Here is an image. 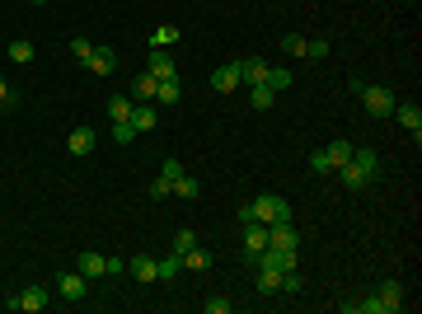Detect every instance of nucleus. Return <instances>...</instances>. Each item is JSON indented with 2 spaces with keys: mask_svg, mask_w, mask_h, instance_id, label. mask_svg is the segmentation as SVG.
I'll return each instance as SVG.
<instances>
[{
  "mask_svg": "<svg viewBox=\"0 0 422 314\" xmlns=\"http://www.w3.org/2000/svg\"><path fill=\"white\" fill-rule=\"evenodd\" d=\"M249 216L263 225H277V221H291V202L287 197H272V192H263L258 202H249Z\"/></svg>",
  "mask_w": 422,
  "mask_h": 314,
  "instance_id": "f257e3e1",
  "label": "nucleus"
},
{
  "mask_svg": "<svg viewBox=\"0 0 422 314\" xmlns=\"http://www.w3.org/2000/svg\"><path fill=\"white\" fill-rule=\"evenodd\" d=\"M5 310H14V314H43L47 310V291H43V286H24V291H14L10 300H5Z\"/></svg>",
  "mask_w": 422,
  "mask_h": 314,
  "instance_id": "f03ea898",
  "label": "nucleus"
},
{
  "mask_svg": "<svg viewBox=\"0 0 422 314\" xmlns=\"http://www.w3.org/2000/svg\"><path fill=\"white\" fill-rule=\"evenodd\" d=\"M254 263H263V268H277V272H296V268H300V248H272V244H267Z\"/></svg>",
  "mask_w": 422,
  "mask_h": 314,
  "instance_id": "7ed1b4c3",
  "label": "nucleus"
},
{
  "mask_svg": "<svg viewBox=\"0 0 422 314\" xmlns=\"http://www.w3.org/2000/svg\"><path fill=\"white\" fill-rule=\"evenodd\" d=\"M361 99H366V112H376V117H389V112H394V94H389L385 85H361Z\"/></svg>",
  "mask_w": 422,
  "mask_h": 314,
  "instance_id": "20e7f679",
  "label": "nucleus"
},
{
  "mask_svg": "<svg viewBox=\"0 0 422 314\" xmlns=\"http://www.w3.org/2000/svg\"><path fill=\"white\" fill-rule=\"evenodd\" d=\"M56 291L66 295V300H85L89 277H85V272H61V277H56Z\"/></svg>",
  "mask_w": 422,
  "mask_h": 314,
  "instance_id": "39448f33",
  "label": "nucleus"
},
{
  "mask_svg": "<svg viewBox=\"0 0 422 314\" xmlns=\"http://www.w3.org/2000/svg\"><path fill=\"white\" fill-rule=\"evenodd\" d=\"M389 117H399V127H403V132H413V141L422 136V108H418V103H394Z\"/></svg>",
  "mask_w": 422,
  "mask_h": 314,
  "instance_id": "423d86ee",
  "label": "nucleus"
},
{
  "mask_svg": "<svg viewBox=\"0 0 422 314\" xmlns=\"http://www.w3.org/2000/svg\"><path fill=\"white\" fill-rule=\"evenodd\" d=\"M267 244H272V248H300V235H296V225H291V221H277V225H267Z\"/></svg>",
  "mask_w": 422,
  "mask_h": 314,
  "instance_id": "0eeeda50",
  "label": "nucleus"
},
{
  "mask_svg": "<svg viewBox=\"0 0 422 314\" xmlns=\"http://www.w3.org/2000/svg\"><path fill=\"white\" fill-rule=\"evenodd\" d=\"M145 70H150L155 80H178V66H174V56H169L165 47H150V66Z\"/></svg>",
  "mask_w": 422,
  "mask_h": 314,
  "instance_id": "6e6552de",
  "label": "nucleus"
},
{
  "mask_svg": "<svg viewBox=\"0 0 422 314\" xmlns=\"http://www.w3.org/2000/svg\"><path fill=\"white\" fill-rule=\"evenodd\" d=\"M263 248H267V225L263 221H249L245 225V253H249V263H254Z\"/></svg>",
  "mask_w": 422,
  "mask_h": 314,
  "instance_id": "1a4fd4ad",
  "label": "nucleus"
},
{
  "mask_svg": "<svg viewBox=\"0 0 422 314\" xmlns=\"http://www.w3.org/2000/svg\"><path fill=\"white\" fill-rule=\"evenodd\" d=\"M94 146H99V132H94V127H76V132L66 136V150H71V155H89Z\"/></svg>",
  "mask_w": 422,
  "mask_h": 314,
  "instance_id": "9d476101",
  "label": "nucleus"
},
{
  "mask_svg": "<svg viewBox=\"0 0 422 314\" xmlns=\"http://www.w3.org/2000/svg\"><path fill=\"white\" fill-rule=\"evenodd\" d=\"M76 272H85L89 281H94V277H108V258H103V253H94V248H85V253L76 258Z\"/></svg>",
  "mask_w": 422,
  "mask_h": 314,
  "instance_id": "9b49d317",
  "label": "nucleus"
},
{
  "mask_svg": "<svg viewBox=\"0 0 422 314\" xmlns=\"http://www.w3.org/2000/svg\"><path fill=\"white\" fill-rule=\"evenodd\" d=\"M127 272H132L136 281H160V263L150 258V253H136V258H127Z\"/></svg>",
  "mask_w": 422,
  "mask_h": 314,
  "instance_id": "f8f14e48",
  "label": "nucleus"
},
{
  "mask_svg": "<svg viewBox=\"0 0 422 314\" xmlns=\"http://www.w3.org/2000/svg\"><path fill=\"white\" fill-rule=\"evenodd\" d=\"M245 80H240V61H230V66H221L216 75H211V90L216 94H230V90H240Z\"/></svg>",
  "mask_w": 422,
  "mask_h": 314,
  "instance_id": "ddd939ff",
  "label": "nucleus"
},
{
  "mask_svg": "<svg viewBox=\"0 0 422 314\" xmlns=\"http://www.w3.org/2000/svg\"><path fill=\"white\" fill-rule=\"evenodd\" d=\"M380 305H385V314H399L403 310V286H399V281H380Z\"/></svg>",
  "mask_w": 422,
  "mask_h": 314,
  "instance_id": "4468645a",
  "label": "nucleus"
},
{
  "mask_svg": "<svg viewBox=\"0 0 422 314\" xmlns=\"http://www.w3.org/2000/svg\"><path fill=\"white\" fill-rule=\"evenodd\" d=\"M240 80H245V85H263L267 80V61L263 56H245V61H240Z\"/></svg>",
  "mask_w": 422,
  "mask_h": 314,
  "instance_id": "2eb2a0df",
  "label": "nucleus"
},
{
  "mask_svg": "<svg viewBox=\"0 0 422 314\" xmlns=\"http://www.w3.org/2000/svg\"><path fill=\"white\" fill-rule=\"evenodd\" d=\"M352 164L361 169L366 179H376V174H380V155H376L371 146H352Z\"/></svg>",
  "mask_w": 422,
  "mask_h": 314,
  "instance_id": "dca6fc26",
  "label": "nucleus"
},
{
  "mask_svg": "<svg viewBox=\"0 0 422 314\" xmlns=\"http://www.w3.org/2000/svg\"><path fill=\"white\" fill-rule=\"evenodd\" d=\"M85 66L94 70V75H113V66H118V56H113V47H94Z\"/></svg>",
  "mask_w": 422,
  "mask_h": 314,
  "instance_id": "f3484780",
  "label": "nucleus"
},
{
  "mask_svg": "<svg viewBox=\"0 0 422 314\" xmlns=\"http://www.w3.org/2000/svg\"><path fill=\"white\" fill-rule=\"evenodd\" d=\"M127 122L136 127V136H141V132H155V122H160V112L150 108V103H136V108H132V117H127Z\"/></svg>",
  "mask_w": 422,
  "mask_h": 314,
  "instance_id": "a211bd4d",
  "label": "nucleus"
},
{
  "mask_svg": "<svg viewBox=\"0 0 422 314\" xmlns=\"http://www.w3.org/2000/svg\"><path fill=\"white\" fill-rule=\"evenodd\" d=\"M155 90H160V80L150 75V70H145V75H136V80H132V103H150V99H155Z\"/></svg>",
  "mask_w": 422,
  "mask_h": 314,
  "instance_id": "6ab92c4d",
  "label": "nucleus"
},
{
  "mask_svg": "<svg viewBox=\"0 0 422 314\" xmlns=\"http://www.w3.org/2000/svg\"><path fill=\"white\" fill-rule=\"evenodd\" d=\"M258 291H263V295H282V272L258 263Z\"/></svg>",
  "mask_w": 422,
  "mask_h": 314,
  "instance_id": "aec40b11",
  "label": "nucleus"
},
{
  "mask_svg": "<svg viewBox=\"0 0 422 314\" xmlns=\"http://www.w3.org/2000/svg\"><path fill=\"white\" fill-rule=\"evenodd\" d=\"M211 263H216V258H211V253H207V248H202V244H192L188 253H183V268H188V272H207Z\"/></svg>",
  "mask_w": 422,
  "mask_h": 314,
  "instance_id": "412c9836",
  "label": "nucleus"
},
{
  "mask_svg": "<svg viewBox=\"0 0 422 314\" xmlns=\"http://www.w3.org/2000/svg\"><path fill=\"white\" fill-rule=\"evenodd\" d=\"M132 108H136L132 94H113V99H108V117H113V122H127V117H132Z\"/></svg>",
  "mask_w": 422,
  "mask_h": 314,
  "instance_id": "4be33fe9",
  "label": "nucleus"
},
{
  "mask_svg": "<svg viewBox=\"0 0 422 314\" xmlns=\"http://www.w3.org/2000/svg\"><path fill=\"white\" fill-rule=\"evenodd\" d=\"M338 179H343V188H371V183H376V179H366V174H361V169H356L352 159H347V164L338 169Z\"/></svg>",
  "mask_w": 422,
  "mask_h": 314,
  "instance_id": "5701e85b",
  "label": "nucleus"
},
{
  "mask_svg": "<svg viewBox=\"0 0 422 314\" xmlns=\"http://www.w3.org/2000/svg\"><path fill=\"white\" fill-rule=\"evenodd\" d=\"M169 192H178V197H183V202H192V197H197V179H192V174H178L174 183H169Z\"/></svg>",
  "mask_w": 422,
  "mask_h": 314,
  "instance_id": "b1692460",
  "label": "nucleus"
},
{
  "mask_svg": "<svg viewBox=\"0 0 422 314\" xmlns=\"http://www.w3.org/2000/svg\"><path fill=\"white\" fill-rule=\"evenodd\" d=\"M324 155H329V164H334V169H343L347 159H352V146H347V141H329V146H324Z\"/></svg>",
  "mask_w": 422,
  "mask_h": 314,
  "instance_id": "393cba45",
  "label": "nucleus"
},
{
  "mask_svg": "<svg viewBox=\"0 0 422 314\" xmlns=\"http://www.w3.org/2000/svg\"><path fill=\"white\" fill-rule=\"evenodd\" d=\"M178 38H183V33H178L174 23H160L155 33H150V47H165V52H169V47H174V43H178Z\"/></svg>",
  "mask_w": 422,
  "mask_h": 314,
  "instance_id": "a878e982",
  "label": "nucleus"
},
{
  "mask_svg": "<svg viewBox=\"0 0 422 314\" xmlns=\"http://www.w3.org/2000/svg\"><path fill=\"white\" fill-rule=\"evenodd\" d=\"M155 263H160V281H174L178 272H183V253H178V248L169 253V258H155Z\"/></svg>",
  "mask_w": 422,
  "mask_h": 314,
  "instance_id": "bb28decb",
  "label": "nucleus"
},
{
  "mask_svg": "<svg viewBox=\"0 0 422 314\" xmlns=\"http://www.w3.org/2000/svg\"><path fill=\"white\" fill-rule=\"evenodd\" d=\"M272 99H277V90H267V85H249V103H254V108H272Z\"/></svg>",
  "mask_w": 422,
  "mask_h": 314,
  "instance_id": "cd10ccee",
  "label": "nucleus"
},
{
  "mask_svg": "<svg viewBox=\"0 0 422 314\" xmlns=\"http://www.w3.org/2000/svg\"><path fill=\"white\" fill-rule=\"evenodd\" d=\"M263 85H267V90H287V85H291V70H287V66H267V80H263Z\"/></svg>",
  "mask_w": 422,
  "mask_h": 314,
  "instance_id": "c85d7f7f",
  "label": "nucleus"
},
{
  "mask_svg": "<svg viewBox=\"0 0 422 314\" xmlns=\"http://www.w3.org/2000/svg\"><path fill=\"white\" fill-rule=\"evenodd\" d=\"M10 61L29 66V61H34V43H24V38H14V43H10Z\"/></svg>",
  "mask_w": 422,
  "mask_h": 314,
  "instance_id": "c756f323",
  "label": "nucleus"
},
{
  "mask_svg": "<svg viewBox=\"0 0 422 314\" xmlns=\"http://www.w3.org/2000/svg\"><path fill=\"white\" fill-rule=\"evenodd\" d=\"M305 47H310V38H300V33L282 38V52H287V56H305Z\"/></svg>",
  "mask_w": 422,
  "mask_h": 314,
  "instance_id": "7c9ffc66",
  "label": "nucleus"
},
{
  "mask_svg": "<svg viewBox=\"0 0 422 314\" xmlns=\"http://www.w3.org/2000/svg\"><path fill=\"white\" fill-rule=\"evenodd\" d=\"M178 94H183V90H178V80H160V90H155V99L165 103V108H169V103H178Z\"/></svg>",
  "mask_w": 422,
  "mask_h": 314,
  "instance_id": "2f4dec72",
  "label": "nucleus"
},
{
  "mask_svg": "<svg viewBox=\"0 0 422 314\" xmlns=\"http://www.w3.org/2000/svg\"><path fill=\"white\" fill-rule=\"evenodd\" d=\"M89 52H94V43H89V38H71V56H76L80 66L89 61Z\"/></svg>",
  "mask_w": 422,
  "mask_h": 314,
  "instance_id": "473e14b6",
  "label": "nucleus"
},
{
  "mask_svg": "<svg viewBox=\"0 0 422 314\" xmlns=\"http://www.w3.org/2000/svg\"><path fill=\"white\" fill-rule=\"evenodd\" d=\"M113 141L132 146V141H136V127H132V122H113Z\"/></svg>",
  "mask_w": 422,
  "mask_h": 314,
  "instance_id": "72a5a7b5",
  "label": "nucleus"
},
{
  "mask_svg": "<svg viewBox=\"0 0 422 314\" xmlns=\"http://www.w3.org/2000/svg\"><path fill=\"white\" fill-rule=\"evenodd\" d=\"M202 310H207V314H230V300H225V295H207Z\"/></svg>",
  "mask_w": 422,
  "mask_h": 314,
  "instance_id": "f704fd0d",
  "label": "nucleus"
},
{
  "mask_svg": "<svg viewBox=\"0 0 422 314\" xmlns=\"http://www.w3.org/2000/svg\"><path fill=\"white\" fill-rule=\"evenodd\" d=\"M305 56H314V61H324V56H329V38H310V47H305Z\"/></svg>",
  "mask_w": 422,
  "mask_h": 314,
  "instance_id": "c9c22d12",
  "label": "nucleus"
},
{
  "mask_svg": "<svg viewBox=\"0 0 422 314\" xmlns=\"http://www.w3.org/2000/svg\"><path fill=\"white\" fill-rule=\"evenodd\" d=\"M310 174H334V164H329L324 150H314V155H310Z\"/></svg>",
  "mask_w": 422,
  "mask_h": 314,
  "instance_id": "e433bc0d",
  "label": "nucleus"
},
{
  "mask_svg": "<svg viewBox=\"0 0 422 314\" xmlns=\"http://www.w3.org/2000/svg\"><path fill=\"white\" fill-rule=\"evenodd\" d=\"M282 295H300V272H282Z\"/></svg>",
  "mask_w": 422,
  "mask_h": 314,
  "instance_id": "4c0bfd02",
  "label": "nucleus"
},
{
  "mask_svg": "<svg viewBox=\"0 0 422 314\" xmlns=\"http://www.w3.org/2000/svg\"><path fill=\"white\" fill-rule=\"evenodd\" d=\"M178 174H188V169L178 164V159H165V169H160V179H165V183H174Z\"/></svg>",
  "mask_w": 422,
  "mask_h": 314,
  "instance_id": "58836bf2",
  "label": "nucleus"
},
{
  "mask_svg": "<svg viewBox=\"0 0 422 314\" xmlns=\"http://www.w3.org/2000/svg\"><path fill=\"white\" fill-rule=\"evenodd\" d=\"M192 244H197V235H192V230H178V235H174V248H178V253H188Z\"/></svg>",
  "mask_w": 422,
  "mask_h": 314,
  "instance_id": "ea45409f",
  "label": "nucleus"
},
{
  "mask_svg": "<svg viewBox=\"0 0 422 314\" xmlns=\"http://www.w3.org/2000/svg\"><path fill=\"white\" fill-rule=\"evenodd\" d=\"M150 197H155V202H160V197H169V183L155 179V183H150Z\"/></svg>",
  "mask_w": 422,
  "mask_h": 314,
  "instance_id": "a19ab883",
  "label": "nucleus"
},
{
  "mask_svg": "<svg viewBox=\"0 0 422 314\" xmlns=\"http://www.w3.org/2000/svg\"><path fill=\"white\" fill-rule=\"evenodd\" d=\"M0 103H19V94H14L10 85H5V80H0Z\"/></svg>",
  "mask_w": 422,
  "mask_h": 314,
  "instance_id": "79ce46f5",
  "label": "nucleus"
},
{
  "mask_svg": "<svg viewBox=\"0 0 422 314\" xmlns=\"http://www.w3.org/2000/svg\"><path fill=\"white\" fill-rule=\"evenodd\" d=\"M34 5H47V0H34Z\"/></svg>",
  "mask_w": 422,
  "mask_h": 314,
  "instance_id": "37998d69",
  "label": "nucleus"
}]
</instances>
